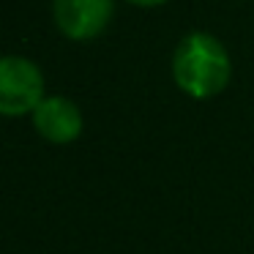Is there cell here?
<instances>
[{
  "label": "cell",
  "mask_w": 254,
  "mask_h": 254,
  "mask_svg": "<svg viewBox=\"0 0 254 254\" xmlns=\"http://www.w3.org/2000/svg\"><path fill=\"white\" fill-rule=\"evenodd\" d=\"M30 121H33V128L39 131V137L52 145H68L74 139H79L85 126L82 110L68 96H58V93L44 96V101L33 110Z\"/></svg>",
  "instance_id": "obj_4"
},
{
  "label": "cell",
  "mask_w": 254,
  "mask_h": 254,
  "mask_svg": "<svg viewBox=\"0 0 254 254\" xmlns=\"http://www.w3.org/2000/svg\"><path fill=\"white\" fill-rule=\"evenodd\" d=\"M172 79L191 99H213L232 79L230 52L213 33L191 30L175 44Z\"/></svg>",
  "instance_id": "obj_1"
},
{
  "label": "cell",
  "mask_w": 254,
  "mask_h": 254,
  "mask_svg": "<svg viewBox=\"0 0 254 254\" xmlns=\"http://www.w3.org/2000/svg\"><path fill=\"white\" fill-rule=\"evenodd\" d=\"M126 3H131V6H142V8H156V6L170 3V0H126Z\"/></svg>",
  "instance_id": "obj_5"
},
{
  "label": "cell",
  "mask_w": 254,
  "mask_h": 254,
  "mask_svg": "<svg viewBox=\"0 0 254 254\" xmlns=\"http://www.w3.org/2000/svg\"><path fill=\"white\" fill-rule=\"evenodd\" d=\"M115 14V0H52V19L71 41H93Z\"/></svg>",
  "instance_id": "obj_3"
},
{
  "label": "cell",
  "mask_w": 254,
  "mask_h": 254,
  "mask_svg": "<svg viewBox=\"0 0 254 254\" xmlns=\"http://www.w3.org/2000/svg\"><path fill=\"white\" fill-rule=\"evenodd\" d=\"M44 96V74L30 58L0 55V115H33Z\"/></svg>",
  "instance_id": "obj_2"
}]
</instances>
